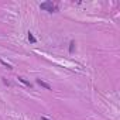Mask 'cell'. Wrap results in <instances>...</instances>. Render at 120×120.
<instances>
[{
    "label": "cell",
    "instance_id": "obj_7",
    "mask_svg": "<svg viewBox=\"0 0 120 120\" xmlns=\"http://www.w3.org/2000/svg\"><path fill=\"white\" fill-rule=\"evenodd\" d=\"M41 120H49V119H47V117H44V116H42V117H41Z\"/></svg>",
    "mask_w": 120,
    "mask_h": 120
},
{
    "label": "cell",
    "instance_id": "obj_3",
    "mask_svg": "<svg viewBox=\"0 0 120 120\" xmlns=\"http://www.w3.org/2000/svg\"><path fill=\"white\" fill-rule=\"evenodd\" d=\"M17 79H19V81H20L21 83H24L26 86H28V88H33V83H31V82H28L27 79H24L23 76H17Z\"/></svg>",
    "mask_w": 120,
    "mask_h": 120
},
{
    "label": "cell",
    "instance_id": "obj_5",
    "mask_svg": "<svg viewBox=\"0 0 120 120\" xmlns=\"http://www.w3.org/2000/svg\"><path fill=\"white\" fill-rule=\"evenodd\" d=\"M75 45H76V44H75V41L72 40V41L69 42V48H68V52H69V54H74V49H75Z\"/></svg>",
    "mask_w": 120,
    "mask_h": 120
},
{
    "label": "cell",
    "instance_id": "obj_1",
    "mask_svg": "<svg viewBox=\"0 0 120 120\" xmlns=\"http://www.w3.org/2000/svg\"><path fill=\"white\" fill-rule=\"evenodd\" d=\"M40 9L44 10V11H48V13H52V11H58V7L52 3V2H44L40 4Z\"/></svg>",
    "mask_w": 120,
    "mask_h": 120
},
{
    "label": "cell",
    "instance_id": "obj_6",
    "mask_svg": "<svg viewBox=\"0 0 120 120\" xmlns=\"http://www.w3.org/2000/svg\"><path fill=\"white\" fill-rule=\"evenodd\" d=\"M0 64H2L3 67H6L7 69H13V65H10L9 62H6V61H4V59H0Z\"/></svg>",
    "mask_w": 120,
    "mask_h": 120
},
{
    "label": "cell",
    "instance_id": "obj_2",
    "mask_svg": "<svg viewBox=\"0 0 120 120\" xmlns=\"http://www.w3.org/2000/svg\"><path fill=\"white\" fill-rule=\"evenodd\" d=\"M37 83L41 86V88H45L47 90H52V86L49 85V83H47V82H44L42 79H37Z\"/></svg>",
    "mask_w": 120,
    "mask_h": 120
},
{
    "label": "cell",
    "instance_id": "obj_4",
    "mask_svg": "<svg viewBox=\"0 0 120 120\" xmlns=\"http://www.w3.org/2000/svg\"><path fill=\"white\" fill-rule=\"evenodd\" d=\"M27 38H28V41H30L31 44H35V42H37V38H35V37H34V34H33V33H30V31H28Z\"/></svg>",
    "mask_w": 120,
    "mask_h": 120
}]
</instances>
